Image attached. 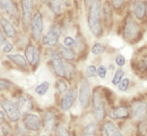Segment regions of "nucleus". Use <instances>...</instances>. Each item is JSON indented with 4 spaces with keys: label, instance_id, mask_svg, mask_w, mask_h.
I'll list each match as a JSON object with an SVG mask.
<instances>
[{
    "label": "nucleus",
    "instance_id": "12",
    "mask_svg": "<svg viewBox=\"0 0 147 136\" xmlns=\"http://www.w3.org/2000/svg\"><path fill=\"white\" fill-rule=\"evenodd\" d=\"M76 95H77V92H76V89H71L69 90L61 100V103H60V108L62 111H68L71 109V107L75 103V100H76Z\"/></svg>",
    "mask_w": 147,
    "mask_h": 136
},
{
    "label": "nucleus",
    "instance_id": "30",
    "mask_svg": "<svg viewBox=\"0 0 147 136\" xmlns=\"http://www.w3.org/2000/svg\"><path fill=\"white\" fill-rule=\"evenodd\" d=\"M55 135L57 136H70V133H69V131H68L63 125H59V126L57 127Z\"/></svg>",
    "mask_w": 147,
    "mask_h": 136
},
{
    "label": "nucleus",
    "instance_id": "29",
    "mask_svg": "<svg viewBox=\"0 0 147 136\" xmlns=\"http://www.w3.org/2000/svg\"><path fill=\"white\" fill-rule=\"evenodd\" d=\"M129 86H130V79L129 78H122L121 82L118 84V89L120 92H126L128 91Z\"/></svg>",
    "mask_w": 147,
    "mask_h": 136
},
{
    "label": "nucleus",
    "instance_id": "34",
    "mask_svg": "<svg viewBox=\"0 0 147 136\" xmlns=\"http://www.w3.org/2000/svg\"><path fill=\"white\" fill-rule=\"evenodd\" d=\"M126 61H127V60H126V57L122 56L121 53H119V55L115 56V65H117V66L122 67V66L126 65Z\"/></svg>",
    "mask_w": 147,
    "mask_h": 136
},
{
    "label": "nucleus",
    "instance_id": "46",
    "mask_svg": "<svg viewBox=\"0 0 147 136\" xmlns=\"http://www.w3.org/2000/svg\"><path fill=\"white\" fill-rule=\"evenodd\" d=\"M146 64H147V60H146Z\"/></svg>",
    "mask_w": 147,
    "mask_h": 136
},
{
    "label": "nucleus",
    "instance_id": "42",
    "mask_svg": "<svg viewBox=\"0 0 147 136\" xmlns=\"http://www.w3.org/2000/svg\"><path fill=\"white\" fill-rule=\"evenodd\" d=\"M3 119V112L2 111H0V121Z\"/></svg>",
    "mask_w": 147,
    "mask_h": 136
},
{
    "label": "nucleus",
    "instance_id": "1",
    "mask_svg": "<svg viewBox=\"0 0 147 136\" xmlns=\"http://www.w3.org/2000/svg\"><path fill=\"white\" fill-rule=\"evenodd\" d=\"M88 27L94 37L98 38L102 34V23H101V1L94 0L92 5L90 6L88 12Z\"/></svg>",
    "mask_w": 147,
    "mask_h": 136
},
{
    "label": "nucleus",
    "instance_id": "2",
    "mask_svg": "<svg viewBox=\"0 0 147 136\" xmlns=\"http://www.w3.org/2000/svg\"><path fill=\"white\" fill-rule=\"evenodd\" d=\"M93 115L96 121L103 120L105 116V103L100 90H95L93 93Z\"/></svg>",
    "mask_w": 147,
    "mask_h": 136
},
{
    "label": "nucleus",
    "instance_id": "19",
    "mask_svg": "<svg viewBox=\"0 0 147 136\" xmlns=\"http://www.w3.org/2000/svg\"><path fill=\"white\" fill-rule=\"evenodd\" d=\"M59 55H60L61 58H63L65 60H68V61H73L74 59L76 58V52L71 48H68L66 45H61L59 48Z\"/></svg>",
    "mask_w": 147,
    "mask_h": 136
},
{
    "label": "nucleus",
    "instance_id": "28",
    "mask_svg": "<svg viewBox=\"0 0 147 136\" xmlns=\"http://www.w3.org/2000/svg\"><path fill=\"white\" fill-rule=\"evenodd\" d=\"M105 51V48H104V45L102 44V43H94L92 47V53L93 55H96V56H98V55H102L103 52Z\"/></svg>",
    "mask_w": 147,
    "mask_h": 136
},
{
    "label": "nucleus",
    "instance_id": "4",
    "mask_svg": "<svg viewBox=\"0 0 147 136\" xmlns=\"http://www.w3.org/2000/svg\"><path fill=\"white\" fill-rule=\"evenodd\" d=\"M60 34H61L60 26L58 24H53V25L50 26L49 31L43 35L42 43L44 45H48V47H55V45L58 44V42H59Z\"/></svg>",
    "mask_w": 147,
    "mask_h": 136
},
{
    "label": "nucleus",
    "instance_id": "31",
    "mask_svg": "<svg viewBox=\"0 0 147 136\" xmlns=\"http://www.w3.org/2000/svg\"><path fill=\"white\" fill-rule=\"evenodd\" d=\"M96 75H97V68L94 65L87 66V68H86V76L88 78H92L95 77Z\"/></svg>",
    "mask_w": 147,
    "mask_h": 136
},
{
    "label": "nucleus",
    "instance_id": "18",
    "mask_svg": "<svg viewBox=\"0 0 147 136\" xmlns=\"http://www.w3.org/2000/svg\"><path fill=\"white\" fill-rule=\"evenodd\" d=\"M33 108V101L32 99L26 95H23V97L19 99L18 101V109L20 112H27L30 110H32Z\"/></svg>",
    "mask_w": 147,
    "mask_h": 136
},
{
    "label": "nucleus",
    "instance_id": "6",
    "mask_svg": "<svg viewBox=\"0 0 147 136\" xmlns=\"http://www.w3.org/2000/svg\"><path fill=\"white\" fill-rule=\"evenodd\" d=\"M31 27H32V35L34 40L41 39L42 33H43V28H44V22L42 14L40 12H36L33 16H32V22H31Z\"/></svg>",
    "mask_w": 147,
    "mask_h": 136
},
{
    "label": "nucleus",
    "instance_id": "16",
    "mask_svg": "<svg viewBox=\"0 0 147 136\" xmlns=\"http://www.w3.org/2000/svg\"><path fill=\"white\" fill-rule=\"evenodd\" d=\"M129 115H130L129 109L125 106H120V107L112 109L109 114V116L113 119H127Z\"/></svg>",
    "mask_w": 147,
    "mask_h": 136
},
{
    "label": "nucleus",
    "instance_id": "43",
    "mask_svg": "<svg viewBox=\"0 0 147 136\" xmlns=\"http://www.w3.org/2000/svg\"><path fill=\"white\" fill-rule=\"evenodd\" d=\"M85 136H95L94 133H88V134H85Z\"/></svg>",
    "mask_w": 147,
    "mask_h": 136
},
{
    "label": "nucleus",
    "instance_id": "13",
    "mask_svg": "<svg viewBox=\"0 0 147 136\" xmlns=\"http://www.w3.org/2000/svg\"><path fill=\"white\" fill-rule=\"evenodd\" d=\"M25 57H26L27 62L34 67L40 61V51L35 48V45L28 44L25 49Z\"/></svg>",
    "mask_w": 147,
    "mask_h": 136
},
{
    "label": "nucleus",
    "instance_id": "8",
    "mask_svg": "<svg viewBox=\"0 0 147 136\" xmlns=\"http://www.w3.org/2000/svg\"><path fill=\"white\" fill-rule=\"evenodd\" d=\"M50 61L52 65V68L55 70V73L59 77H66L67 76V72H66V65L63 64L62 58L60 57V55L58 52H52L50 56Z\"/></svg>",
    "mask_w": 147,
    "mask_h": 136
},
{
    "label": "nucleus",
    "instance_id": "9",
    "mask_svg": "<svg viewBox=\"0 0 147 136\" xmlns=\"http://www.w3.org/2000/svg\"><path fill=\"white\" fill-rule=\"evenodd\" d=\"M1 106H2V109L6 112L7 117L9 118V120H11V121L19 120L20 111L18 109V106H16L15 103H13L11 101H8V100H3L1 102Z\"/></svg>",
    "mask_w": 147,
    "mask_h": 136
},
{
    "label": "nucleus",
    "instance_id": "36",
    "mask_svg": "<svg viewBox=\"0 0 147 136\" xmlns=\"http://www.w3.org/2000/svg\"><path fill=\"white\" fill-rule=\"evenodd\" d=\"M125 2H126V0H111V3L115 9H120L125 5Z\"/></svg>",
    "mask_w": 147,
    "mask_h": 136
},
{
    "label": "nucleus",
    "instance_id": "5",
    "mask_svg": "<svg viewBox=\"0 0 147 136\" xmlns=\"http://www.w3.org/2000/svg\"><path fill=\"white\" fill-rule=\"evenodd\" d=\"M138 34H139V25L131 16H128L126 22H125L123 38L127 41H132L138 37Z\"/></svg>",
    "mask_w": 147,
    "mask_h": 136
},
{
    "label": "nucleus",
    "instance_id": "14",
    "mask_svg": "<svg viewBox=\"0 0 147 136\" xmlns=\"http://www.w3.org/2000/svg\"><path fill=\"white\" fill-rule=\"evenodd\" d=\"M33 8H34V0H22V13H23V20L25 23L31 22Z\"/></svg>",
    "mask_w": 147,
    "mask_h": 136
},
{
    "label": "nucleus",
    "instance_id": "11",
    "mask_svg": "<svg viewBox=\"0 0 147 136\" xmlns=\"http://www.w3.org/2000/svg\"><path fill=\"white\" fill-rule=\"evenodd\" d=\"M132 13L138 20H145L147 14V2L145 0H135L132 2Z\"/></svg>",
    "mask_w": 147,
    "mask_h": 136
},
{
    "label": "nucleus",
    "instance_id": "40",
    "mask_svg": "<svg viewBox=\"0 0 147 136\" xmlns=\"http://www.w3.org/2000/svg\"><path fill=\"white\" fill-rule=\"evenodd\" d=\"M93 2H94V0H84V5H85V7H87V8H90V6L92 5Z\"/></svg>",
    "mask_w": 147,
    "mask_h": 136
},
{
    "label": "nucleus",
    "instance_id": "25",
    "mask_svg": "<svg viewBox=\"0 0 147 136\" xmlns=\"http://www.w3.org/2000/svg\"><path fill=\"white\" fill-rule=\"evenodd\" d=\"M123 77H125V70L121 69V68H119V69H117V70L114 72V75H113V77H112L111 83H112L113 85H118Z\"/></svg>",
    "mask_w": 147,
    "mask_h": 136
},
{
    "label": "nucleus",
    "instance_id": "22",
    "mask_svg": "<svg viewBox=\"0 0 147 136\" xmlns=\"http://www.w3.org/2000/svg\"><path fill=\"white\" fill-rule=\"evenodd\" d=\"M49 89H50V82H48V81H43V82H41L38 85L35 86L34 91H35V93H36L37 95L43 97V95H45V94L48 93Z\"/></svg>",
    "mask_w": 147,
    "mask_h": 136
},
{
    "label": "nucleus",
    "instance_id": "41",
    "mask_svg": "<svg viewBox=\"0 0 147 136\" xmlns=\"http://www.w3.org/2000/svg\"><path fill=\"white\" fill-rule=\"evenodd\" d=\"M3 42H5V37H3V33L0 31V47L3 44Z\"/></svg>",
    "mask_w": 147,
    "mask_h": 136
},
{
    "label": "nucleus",
    "instance_id": "38",
    "mask_svg": "<svg viewBox=\"0 0 147 136\" xmlns=\"http://www.w3.org/2000/svg\"><path fill=\"white\" fill-rule=\"evenodd\" d=\"M2 49H3L5 52H10L13 50V44L10 42H8V41H5L3 44H2Z\"/></svg>",
    "mask_w": 147,
    "mask_h": 136
},
{
    "label": "nucleus",
    "instance_id": "23",
    "mask_svg": "<svg viewBox=\"0 0 147 136\" xmlns=\"http://www.w3.org/2000/svg\"><path fill=\"white\" fill-rule=\"evenodd\" d=\"M8 58L10 60H13L15 64H17L18 66L23 67V68H26L27 67V62H26V59L24 58L22 55H8Z\"/></svg>",
    "mask_w": 147,
    "mask_h": 136
},
{
    "label": "nucleus",
    "instance_id": "24",
    "mask_svg": "<svg viewBox=\"0 0 147 136\" xmlns=\"http://www.w3.org/2000/svg\"><path fill=\"white\" fill-rule=\"evenodd\" d=\"M62 5H63V0H51L50 1V7L51 10L55 13V15H60L62 12Z\"/></svg>",
    "mask_w": 147,
    "mask_h": 136
},
{
    "label": "nucleus",
    "instance_id": "20",
    "mask_svg": "<svg viewBox=\"0 0 147 136\" xmlns=\"http://www.w3.org/2000/svg\"><path fill=\"white\" fill-rule=\"evenodd\" d=\"M0 8L9 15H15L17 12L13 0H0Z\"/></svg>",
    "mask_w": 147,
    "mask_h": 136
},
{
    "label": "nucleus",
    "instance_id": "27",
    "mask_svg": "<svg viewBox=\"0 0 147 136\" xmlns=\"http://www.w3.org/2000/svg\"><path fill=\"white\" fill-rule=\"evenodd\" d=\"M55 86H57V90H58V92H59L60 94H63V95H65V94L68 92V85H67V83H66L65 81H62V79L58 81L57 84H55Z\"/></svg>",
    "mask_w": 147,
    "mask_h": 136
},
{
    "label": "nucleus",
    "instance_id": "10",
    "mask_svg": "<svg viewBox=\"0 0 147 136\" xmlns=\"http://www.w3.org/2000/svg\"><path fill=\"white\" fill-rule=\"evenodd\" d=\"M23 122L25 128L28 131L36 132L41 128V119L37 115H34V114H26L23 119Z\"/></svg>",
    "mask_w": 147,
    "mask_h": 136
},
{
    "label": "nucleus",
    "instance_id": "3",
    "mask_svg": "<svg viewBox=\"0 0 147 136\" xmlns=\"http://www.w3.org/2000/svg\"><path fill=\"white\" fill-rule=\"evenodd\" d=\"M130 114L135 120H144L147 117V102L144 100H135L130 104Z\"/></svg>",
    "mask_w": 147,
    "mask_h": 136
},
{
    "label": "nucleus",
    "instance_id": "32",
    "mask_svg": "<svg viewBox=\"0 0 147 136\" xmlns=\"http://www.w3.org/2000/svg\"><path fill=\"white\" fill-rule=\"evenodd\" d=\"M103 15H104V17H105V20H110L111 17V6L109 2H105L104 5H103Z\"/></svg>",
    "mask_w": 147,
    "mask_h": 136
},
{
    "label": "nucleus",
    "instance_id": "39",
    "mask_svg": "<svg viewBox=\"0 0 147 136\" xmlns=\"http://www.w3.org/2000/svg\"><path fill=\"white\" fill-rule=\"evenodd\" d=\"M10 86V82L7 79L0 78V89H8Z\"/></svg>",
    "mask_w": 147,
    "mask_h": 136
},
{
    "label": "nucleus",
    "instance_id": "21",
    "mask_svg": "<svg viewBox=\"0 0 147 136\" xmlns=\"http://www.w3.org/2000/svg\"><path fill=\"white\" fill-rule=\"evenodd\" d=\"M55 114L51 112V111L45 112L44 118H43V125H44V128H45L47 131H51L52 127L55 126Z\"/></svg>",
    "mask_w": 147,
    "mask_h": 136
},
{
    "label": "nucleus",
    "instance_id": "45",
    "mask_svg": "<svg viewBox=\"0 0 147 136\" xmlns=\"http://www.w3.org/2000/svg\"><path fill=\"white\" fill-rule=\"evenodd\" d=\"M0 136H1V133H0Z\"/></svg>",
    "mask_w": 147,
    "mask_h": 136
},
{
    "label": "nucleus",
    "instance_id": "35",
    "mask_svg": "<svg viewBox=\"0 0 147 136\" xmlns=\"http://www.w3.org/2000/svg\"><path fill=\"white\" fill-rule=\"evenodd\" d=\"M63 45H66L68 48H73V47L76 45V40L71 38V37H66L63 39Z\"/></svg>",
    "mask_w": 147,
    "mask_h": 136
},
{
    "label": "nucleus",
    "instance_id": "17",
    "mask_svg": "<svg viewBox=\"0 0 147 136\" xmlns=\"http://www.w3.org/2000/svg\"><path fill=\"white\" fill-rule=\"evenodd\" d=\"M0 24H1V28L5 33V35L7 38H15L16 35V30L14 27V25L7 20V18H0Z\"/></svg>",
    "mask_w": 147,
    "mask_h": 136
},
{
    "label": "nucleus",
    "instance_id": "26",
    "mask_svg": "<svg viewBox=\"0 0 147 136\" xmlns=\"http://www.w3.org/2000/svg\"><path fill=\"white\" fill-rule=\"evenodd\" d=\"M135 69H136L137 73H139V74H143V72H144V73H147L146 61L143 60V59H139V60L135 64Z\"/></svg>",
    "mask_w": 147,
    "mask_h": 136
},
{
    "label": "nucleus",
    "instance_id": "15",
    "mask_svg": "<svg viewBox=\"0 0 147 136\" xmlns=\"http://www.w3.org/2000/svg\"><path fill=\"white\" fill-rule=\"evenodd\" d=\"M103 133H104V136H125L121 133V131L110 120L104 122V125H103Z\"/></svg>",
    "mask_w": 147,
    "mask_h": 136
},
{
    "label": "nucleus",
    "instance_id": "33",
    "mask_svg": "<svg viewBox=\"0 0 147 136\" xmlns=\"http://www.w3.org/2000/svg\"><path fill=\"white\" fill-rule=\"evenodd\" d=\"M97 75L100 76V78H102V79H104V78L107 77L108 69H107V67L104 65H101V66L97 67Z\"/></svg>",
    "mask_w": 147,
    "mask_h": 136
},
{
    "label": "nucleus",
    "instance_id": "44",
    "mask_svg": "<svg viewBox=\"0 0 147 136\" xmlns=\"http://www.w3.org/2000/svg\"><path fill=\"white\" fill-rule=\"evenodd\" d=\"M42 136H47V135H42Z\"/></svg>",
    "mask_w": 147,
    "mask_h": 136
},
{
    "label": "nucleus",
    "instance_id": "37",
    "mask_svg": "<svg viewBox=\"0 0 147 136\" xmlns=\"http://www.w3.org/2000/svg\"><path fill=\"white\" fill-rule=\"evenodd\" d=\"M95 132H96V126H95L94 124L87 125V126L85 127V129H84V134H88V133H94V134H95Z\"/></svg>",
    "mask_w": 147,
    "mask_h": 136
},
{
    "label": "nucleus",
    "instance_id": "7",
    "mask_svg": "<svg viewBox=\"0 0 147 136\" xmlns=\"http://www.w3.org/2000/svg\"><path fill=\"white\" fill-rule=\"evenodd\" d=\"M91 100V89L90 84L87 81L83 79L79 85V91H78V102L82 108H86L90 103Z\"/></svg>",
    "mask_w": 147,
    "mask_h": 136
}]
</instances>
